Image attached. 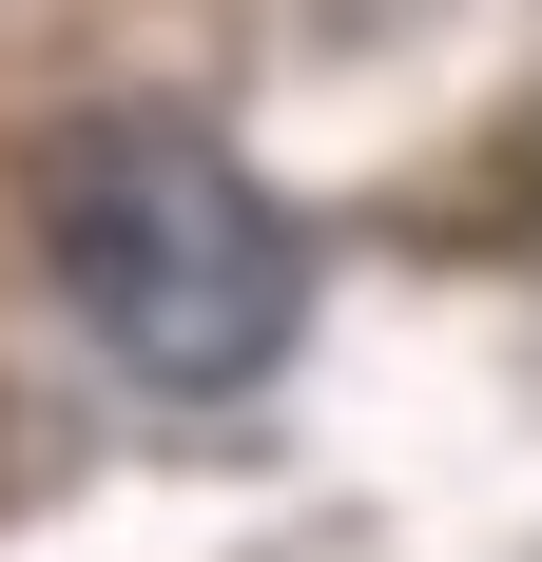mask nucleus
<instances>
[{
  "label": "nucleus",
  "mask_w": 542,
  "mask_h": 562,
  "mask_svg": "<svg viewBox=\"0 0 542 562\" xmlns=\"http://www.w3.org/2000/svg\"><path fill=\"white\" fill-rule=\"evenodd\" d=\"M58 291H78V330L136 369V389H252L271 349L310 330V252L271 214L233 136L194 116H98L78 156H58Z\"/></svg>",
  "instance_id": "1"
}]
</instances>
